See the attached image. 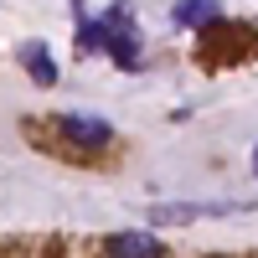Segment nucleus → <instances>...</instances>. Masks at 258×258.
<instances>
[{
    "label": "nucleus",
    "instance_id": "f257e3e1",
    "mask_svg": "<svg viewBox=\"0 0 258 258\" xmlns=\"http://www.w3.org/2000/svg\"><path fill=\"white\" fill-rule=\"evenodd\" d=\"M83 47H103L119 68H135L140 47H135V26H129V6H114L103 21H83Z\"/></svg>",
    "mask_w": 258,
    "mask_h": 258
},
{
    "label": "nucleus",
    "instance_id": "f03ea898",
    "mask_svg": "<svg viewBox=\"0 0 258 258\" xmlns=\"http://www.w3.org/2000/svg\"><path fill=\"white\" fill-rule=\"evenodd\" d=\"M57 124H62V140L78 145V150H103V145L114 140V124L103 119V114H62Z\"/></svg>",
    "mask_w": 258,
    "mask_h": 258
},
{
    "label": "nucleus",
    "instance_id": "7ed1b4c3",
    "mask_svg": "<svg viewBox=\"0 0 258 258\" xmlns=\"http://www.w3.org/2000/svg\"><path fill=\"white\" fill-rule=\"evenodd\" d=\"M103 253L109 258H160L165 243L155 232H114V238H103Z\"/></svg>",
    "mask_w": 258,
    "mask_h": 258
},
{
    "label": "nucleus",
    "instance_id": "20e7f679",
    "mask_svg": "<svg viewBox=\"0 0 258 258\" xmlns=\"http://www.w3.org/2000/svg\"><path fill=\"white\" fill-rule=\"evenodd\" d=\"M176 26H212V21L222 16V6L217 0H176Z\"/></svg>",
    "mask_w": 258,
    "mask_h": 258
},
{
    "label": "nucleus",
    "instance_id": "39448f33",
    "mask_svg": "<svg viewBox=\"0 0 258 258\" xmlns=\"http://www.w3.org/2000/svg\"><path fill=\"white\" fill-rule=\"evenodd\" d=\"M21 62L31 68V78H36V83H52V78H57V68H52V57H47V47H41V41H31V47L21 52Z\"/></svg>",
    "mask_w": 258,
    "mask_h": 258
},
{
    "label": "nucleus",
    "instance_id": "423d86ee",
    "mask_svg": "<svg viewBox=\"0 0 258 258\" xmlns=\"http://www.w3.org/2000/svg\"><path fill=\"white\" fill-rule=\"evenodd\" d=\"M191 217H197V207H150V222L155 227H181Z\"/></svg>",
    "mask_w": 258,
    "mask_h": 258
},
{
    "label": "nucleus",
    "instance_id": "0eeeda50",
    "mask_svg": "<svg viewBox=\"0 0 258 258\" xmlns=\"http://www.w3.org/2000/svg\"><path fill=\"white\" fill-rule=\"evenodd\" d=\"M253 176H258V150H253Z\"/></svg>",
    "mask_w": 258,
    "mask_h": 258
}]
</instances>
